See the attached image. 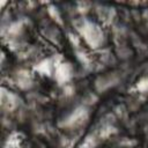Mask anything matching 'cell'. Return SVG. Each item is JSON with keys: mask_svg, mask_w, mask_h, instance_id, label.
Segmentation results:
<instances>
[{"mask_svg": "<svg viewBox=\"0 0 148 148\" xmlns=\"http://www.w3.org/2000/svg\"><path fill=\"white\" fill-rule=\"evenodd\" d=\"M82 35L84 36L86 40L94 47H96L101 42H102V34L98 29V27H96L95 24L92 23H86L83 27H82V30H81Z\"/></svg>", "mask_w": 148, "mask_h": 148, "instance_id": "cell-1", "label": "cell"}, {"mask_svg": "<svg viewBox=\"0 0 148 148\" xmlns=\"http://www.w3.org/2000/svg\"><path fill=\"white\" fill-rule=\"evenodd\" d=\"M138 87H140V89H141V90L147 91V90H148V79L142 80V81H141V82L138 84Z\"/></svg>", "mask_w": 148, "mask_h": 148, "instance_id": "cell-2", "label": "cell"}]
</instances>
